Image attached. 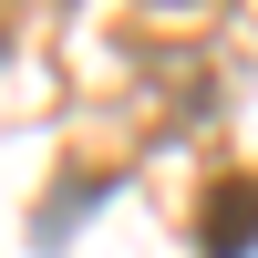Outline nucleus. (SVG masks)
I'll list each match as a JSON object with an SVG mask.
<instances>
[{
  "label": "nucleus",
  "instance_id": "f257e3e1",
  "mask_svg": "<svg viewBox=\"0 0 258 258\" xmlns=\"http://www.w3.org/2000/svg\"><path fill=\"white\" fill-rule=\"evenodd\" d=\"M197 248H207V258H248V248H258V176H217V186H207Z\"/></svg>",
  "mask_w": 258,
  "mask_h": 258
},
{
  "label": "nucleus",
  "instance_id": "f03ea898",
  "mask_svg": "<svg viewBox=\"0 0 258 258\" xmlns=\"http://www.w3.org/2000/svg\"><path fill=\"white\" fill-rule=\"evenodd\" d=\"M186 11H197V0H186Z\"/></svg>",
  "mask_w": 258,
  "mask_h": 258
}]
</instances>
